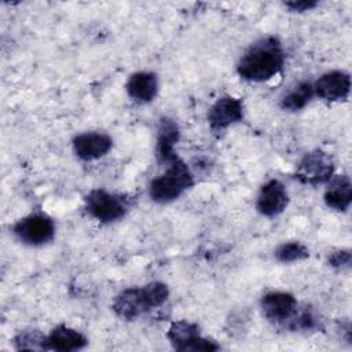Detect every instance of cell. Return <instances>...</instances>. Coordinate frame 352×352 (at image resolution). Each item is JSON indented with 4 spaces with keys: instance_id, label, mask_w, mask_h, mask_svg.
Here are the masks:
<instances>
[{
    "instance_id": "1",
    "label": "cell",
    "mask_w": 352,
    "mask_h": 352,
    "mask_svg": "<svg viewBox=\"0 0 352 352\" xmlns=\"http://www.w3.org/2000/svg\"><path fill=\"white\" fill-rule=\"evenodd\" d=\"M285 48L276 36H264L252 43L236 63L238 76L249 82H265L285 66Z\"/></svg>"
},
{
    "instance_id": "2",
    "label": "cell",
    "mask_w": 352,
    "mask_h": 352,
    "mask_svg": "<svg viewBox=\"0 0 352 352\" xmlns=\"http://www.w3.org/2000/svg\"><path fill=\"white\" fill-rule=\"evenodd\" d=\"M168 297V285L160 280H153L144 286L126 287L120 292L111 302V309L120 319L133 320L143 314L161 307Z\"/></svg>"
},
{
    "instance_id": "3",
    "label": "cell",
    "mask_w": 352,
    "mask_h": 352,
    "mask_svg": "<svg viewBox=\"0 0 352 352\" xmlns=\"http://www.w3.org/2000/svg\"><path fill=\"white\" fill-rule=\"evenodd\" d=\"M165 170L148 184V195L155 204H169L177 199L194 184V175L188 165L176 154L162 164Z\"/></svg>"
},
{
    "instance_id": "4",
    "label": "cell",
    "mask_w": 352,
    "mask_h": 352,
    "mask_svg": "<svg viewBox=\"0 0 352 352\" xmlns=\"http://www.w3.org/2000/svg\"><path fill=\"white\" fill-rule=\"evenodd\" d=\"M55 221L43 210H34L19 220L11 228L12 235L26 246H43L55 238Z\"/></svg>"
},
{
    "instance_id": "5",
    "label": "cell",
    "mask_w": 352,
    "mask_h": 352,
    "mask_svg": "<svg viewBox=\"0 0 352 352\" xmlns=\"http://www.w3.org/2000/svg\"><path fill=\"white\" fill-rule=\"evenodd\" d=\"M166 338L172 348L179 352H213L220 349L214 340L202 336L197 323L186 319L172 322L166 330Z\"/></svg>"
},
{
    "instance_id": "6",
    "label": "cell",
    "mask_w": 352,
    "mask_h": 352,
    "mask_svg": "<svg viewBox=\"0 0 352 352\" xmlns=\"http://www.w3.org/2000/svg\"><path fill=\"white\" fill-rule=\"evenodd\" d=\"M87 213L104 224L121 220L128 213V201L120 194L110 192L104 188H94L84 197Z\"/></svg>"
},
{
    "instance_id": "7",
    "label": "cell",
    "mask_w": 352,
    "mask_h": 352,
    "mask_svg": "<svg viewBox=\"0 0 352 352\" xmlns=\"http://www.w3.org/2000/svg\"><path fill=\"white\" fill-rule=\"evenodd\" d=\"M334 162L329 153L323 150H312L300 160L294 177L302 184L319 186L326 184L334 175Z\"/></svg>"
},
{
    "instance_id": "8",
    "label": "cell",
    "mask_w": 352,
    "mask_h": 352,
    "mask_svg": "<svg viewBox=\"0 0 352 352\" xmlns=\"http://www.w3.org/2000/svg\"><path fill=\"white\" fill-rule=\"evenodd\" d=\"M300 304L289 292L274 290L265 293L260 300L263 316L272 324L286 327L293 319Z\"/></svg>"
},
{
    "instance_id": "9",
    "label": "cell",
    "mask_w": 352,
    "mask_h": 352,
    "mask_svg": "<svg viewBox=\"0 0 352 352\" xmlns=\"http://www.w3.org/2000/svg\"><path fill=\"white\" fill-rule=\"evenodd\" d=\"M245 116V106L241 98L223 95L209 107L208 124L213 133L227 131L230 126L241 122Z\"/></svg>"
},
{
    "instance_id": "10",
    "label": "cell",
    "mask_w": 352,
    "mask_h": 352,
    "mask_svg": "<svg viewBox=\"0 0 352 352\" xmlns=\"http://www.w3.org/2000/svg\"><path fill=\"white\" fill-rule=\"evenodd\" d=\"M312 85L315 96L324 102L346 100L351 94V74L340 69L330 70L323 73Z\"/></svg>"
},
{
    "instance_id": "11",
    "label": "cell",
    "mask_w": 352,
    "mask_h": 352,
    "mask_svg": "<svg viewBox=\"0 0 352 352\" xmlns=\"http://www.w3.org/2000/svg\"><path fill=\"white\" fill-rule=\"evenodd\" d=\"M73 153L81 161H96L109 154L113 148V139L110 135L104 132L91 131L82 132L74 136L73 142Z\"/></svg>"
},
{
    "instance_id": "12",
    "label": "cell",
    "mask_w": 352,
    "mask_h": 352,
    "mask_svg": "<svg viewBox=\"0 0 352 352\" xmlns=\"http://www.w3.org/2000/svg\"><path fill=\"white\" fill-rule=\"evenodd\" d=\"M287 205L289 192L280 180L270 179L260 187L256 199V209L261 216L275 217L280 214Z\"/></svg>"
},
{
    "instance_id": "13",
    "label": "cell",
    "mask_w": 352,
    "mask_h": 352,
    "mask_svg": "<svg viewBox=\"0 0 352 352\" xmlns=\"http://www.w3.org/2000/svg\"><path fill=\"white\" fill-rule=\"evenodd\" d=\"M88 345V338L77 329L65 323L56 324L47 334V351L73 352L80 351Z\"/></svg>"
},
{
    "instance_id": "14",
    "label": "cell",
    "mask_w": 352,
    "mask_h": 352,
    "mask_svg": "<svg viewBox=\"0 0 352 352\" xmlns=\"http://www.w3.org/2000/svg\"><path fill=\"white\" fill-rule=\"evenodd\" d=\"M125 91L131 100L139 104L150 103L158 94V77L153 72H136L128 77Z\"/></svg>"
},
{
    "instance_id": "15",
    "label": "cell",
    "mask_w": 352,
    "mask_h": 352,
    "mask_svg": "<svg viewBox=\"0 0 352 352\" xmlns=\"http://www.w3.org/2000/svg\"><path fill=\"white\" fill-rule=\"evenodd\" d=\"M323 201L336 212H345L352 202V182L346 175H333L326 183Z\"/></svg>"
},
{
    "instance_id": "16",
    "label": "cell",
    "mask_w": 352,
    "mask_h": 352,
    "mask_svg": "<svg viewBox=\"0 0 352 352\" xmlns=\"http://www.w3.org/2000/svg\"><path fill=\"white\" fill-rule=\"evenodd\" d=\"M179 139L180 129L177 122L169 117H162L157 128L155 144V157L161 165L177 154L175 151V146L179 142Z\"/></svg>"
},
{
    "instance_id": "17",
    "label": "cell",
    "mask_w": 352,
    "mask_h": 352,
    "mask_svg": "<svg viewBox=\"0 0 352 352\" xmlns=\"http://www.w3.org/2000/svg\"><path fill=\"white\" fill-rule=\"evenodd\" d=\"M315 96L314 85L311 81H300L292 87L280 99V107L285 111H300L302 110Z\"/></svg>"
},
{
    "instance_id": "18",
    "label": "cell",
    "mask_w": 352,
    "mask_h": 352,
    "mask_svg": "<svg viewBox=\"0 0 352 352\" xmlns=\"http://www.w3.org/2000/svg\"><path fill=\"white\" fill-rule=\"evenodd\" d=\"M16 351H47V334L37 329H25L12 338Z\"/></svg>"
},
{
    "instance_id": "19",
    "label": "cell",
    "mask_w": 352,
    "mask_h": 352,
    "mask_svg": "<svg viewBox=\"0 0 352 352\" xmlns=\"http://www.w3.org/2000/svg\"><path fill=\"white\" fill-rule=\"evenodd\" d=\"M274 256L276 261L282 264H290V263H297L302 261L309 257V249L301 243L300 241H289L280 243L275 252Z\"/></svg>"
},
{
    "instance_id": "20",
    "label": "cell",
    "mask_w": 352,
    "mask_h": 352,
    "mask_svg": "<svg viewBox=\"0 0 352 352\" xmlns=\"http://www.w3.org/2000/svg\"><path fill=\"white\" fill-rule=\"evenodd\" d=\"M319 318L309 307H298L296 315L289 322L286 329L293 331H312L319 327Z\"/></svg>"
},
{
    "instance_id": "21",
    "label": "cell",
    "mask_w": 352,
    "mask_h": 352,
    "mask_svg": "<svg viewBox=\"0 0 352 352\" xmlns=\"http://www.w3.org/2000/svg\"><path fill=\"white\" fill-rule=\"evenodd\" d=\"M352 253L351 249H338L327 256V264L336 270H348L351 267Z\"/></svg>"
},
{
    "instance_id": "22",
    "label": "cell",
    "mask_w": 352,
    "mask_h": 352,
    "mask_svg": "<svg viewBox=\"0 0 352 352\" xmlns=\"http://www.w3.org/2000/svg\"><path fill=\"white\" fill-rule=\"evenodd\" d=\"M283 4L286 8H289L293 12H304V11L314 10L319 4V1H316V0H292V1H285Z\"/></svg>"
}]
</instances>
